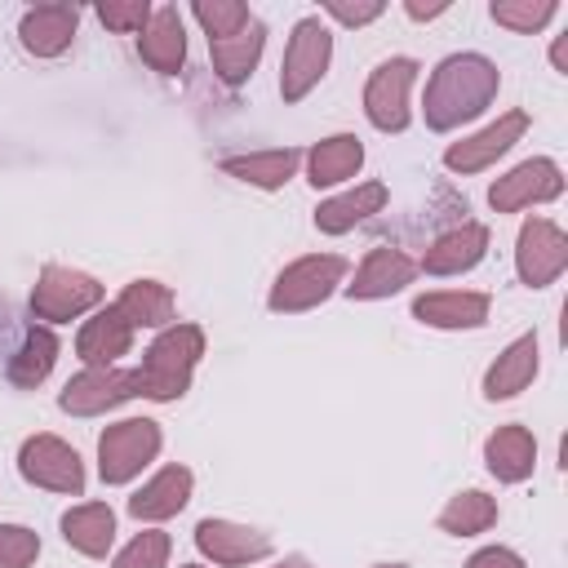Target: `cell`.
Masks as SVG:
<instances>
[{
  "mask_svg": "<svg viewBox=\"0 0 568 568\" xmlns=\"http://www.w3.org/2000/svg\"><path fill=\"white\" fill-rule=\"evenodd\" d=\"M497 67L484 58V53H453L435 67L430 84H426V98H422V111H426V124L430 129H457L462 120H475L493 98H497Z\"/></svg>",
  "mask_w": 568,
  "mask_h": 568,
  "instance_id": "6da1fadb",
  "label": "cell"
},
{
  "mask_svg": "<svg viewBox=\"0 0 568 568\" xmlns=\"http://www.w3.org/2000/svg\"><path fill=\"white\" fill-rule=\"evenodd\" d=\"M204 355V333L195 324H173L164 328L146 355H142V368H138V390L146 399H178L186 395L191 386V373Z\"/></svg>",
  "mask_w": 568,
  "mask_h": 568,
  "instance_id": "7a4b0ae2",
  "label": "cell"
},
{
  "mask_svg": "<svg viewBox=\"0 0 568 568\" xmlns=\"http://www.w3.org/2000/svg\"><path fill=\"white\" fill-rule=\"evenodd\" d=\"M164 435L151 417H124L102 430L98 439V470L106 484H129L146 462H155Z\"/></svg>",
  "mask_w": 568,
  "mask_h": 568,
  "instance_id": "3957f363",
  "label": "cell"
},
{
  "mask_svg": "<svg viewBox=\"0 0 568 568\" xmlns=\"http://www.w3.org/2000/svg\"><path fill=\"white\" fill-rule=\"evenodd\" d=\"M342 275H346V257H337V253L297 257L280 271L275 288H271V311H311L342 284Z\"/></svg>",
  "mask_w": 568,
  "mask_h": 568,
  "instance_id": "277c9868",
  "label": "cell"
},
{
  "mask_svg": "<svg viewBox=\"0 0 568 568\" xmlns=\"http://www.w3.org/2000/svg\"><path fill=\"white\" fill-rule=\"evenodd\" d=\"M328 58H333V36H328V27H324L320 18H302V22L293 27V40H288L284 67H280V93H284V102L306 98V93L320 84V75L328 71Z\"/></svg>",
  "mask_w": 568,
  "mask_h": 568,
  "instance_id": "5b68a950",
  "label": "cell"
},
{
  "mask_svg": "<svg viewBox=\"0 0 568 568\" xmlns=\"http://www.w3.org/2000/svg\"><path fill=\"white\" fill-rule=\"evenodd\" d=\"M98 302H102V284L84 271H71V266H44L40 284L31 288V311L44 324H67Z\"/></svg>",
  "mask_w": 568,
  "mask_h": 568,
  "instance_id": "8992f818",
  "label": "cell"
},
{
  "mask_svg": "<svg viewBox=\"0 0 568 568\" xmlns=\"http://www.w3.org/2000/svg\"><path fill=\"white\" fill-rule=\"evenodd\" d=\"M18 470H22V479L36 484V488L71 493V497L84 493V466H80L75 448L62 444L58 435H31V439H22V448H18Z\"/></svg>",
  "mask_w": 568,
  "mask_h": 568,
  "instance_id": "52a82bcc",
  "label": "cell"
},
{
  "mask_svg": "<svg viewBox=\"0 0 568 568\" xmlns=\"http://www.w3.org/2000/svg\"><path fill=\"white\" fill-rule=\"evenodd\" d=\"M515 266H519V280L528 288L555 284L564 275V266H568V240H564V231L550 217H528L524 231H519V244H515Z\"/></svg>",
  "mask_w": 568,
  "mask_h": 568,
  "instance_id": "ba28073f",
  "label": "cell"
},
{
  "mask_svg": "<svg viewBox=\"0 0 568 568\" xmlns=\"http://www.w3.org/2000/svg\"><path fill=\"white\" fill-rule=\"evenodd\" d=\"M413 80H417V62L413 58H390L368 75L364 111L382 133H399L408 124V89H413Z\"/></svg>",
  "mask_w": 568,
  "mask_h": 568,
  "instance_id": "9c48e42d",
  "label": "cell"
},
{
  "mask_svg": "<svg viewBox=\"0 0 568 568\" xmlns=\"http://www.w3.org/2000/svg\"><path fill=\"white\" fill-rule=\"evenodd\" d=\"M133 395H142L138 390V368L129 373V368L111 364V368H84L80 377H71L62 386L58 404L67 413H75V417H98V413H106V408H115V404H124Z\"/></svg>",
  "mask_w": 568,
  "mask_h": 568,
  "instance_id": "30bf717a",
  "label": "cell"
},
{
  "mask_svg": "<svg viewBox=\"0 0 568 568\" xmlns=\"http://www.w3.org/2000/svg\"><path fill=\"white\" fill-rule=\"evenodd\" d=\"M559 191H564V169L555 160L537 155V160L515 164L506 178H497L493 191H488V200H493L497 213H515V209H528V204H546Z\"/></svg>",
  "mask_w": 568,
  "mask_h": 568,
  "instance_id": "8fae6325",
  "label": "cell"
},
{
  "mask_svg": "<svg viewBox=\"0 0 568 568\" xmlns=\"http://www.w3.org/2000/svg\"><path fill=\"white\" fill-rule=\"evenodd\" d=\"M524 129H528V111H506V115H497L488 129H479L475 138L453 142V146L444 151V164H448L453 173H479V169H488L497 155H506V151L524 138Z\"/></svg>",
  "mask_w": 568,
  "mask_h": 568,
  "instance_id": "7c38bea8",
  "label": "cell"
},
{
  "mask_svg": "<svg viewBox=\"0 0 568 568\" xmlns=\"http://www.w3.org/2000/svg\"><path fill=\"white\" fill-rule=\"evenodd\" d=\"M195 546L213 559V564H257L271 555V537L257 532V528H244V524H231V519H200L195 524Z\"/></svg>",
  "mask_w": 568,
  "mask_h": 568,
  "instance_id": "4fadbf2b",
  "label": "cell"
},
{
  "mask_svg": "<svg viewBox=\"0 0 568 568\" xmlns=\"http://www.w3.org/2000/svg\"><path fill=\"white\" fill-rule=\"evenodd\" d=\"M493 297L475 293V288H439V293H422L413 302V315L430 328H479L488 320Z\"/></svg>",
  "mask_w": 568,
  "mask_h": 568,
  "instance_id": "5bb4252c",
  "label": "cell"
},
{
  "mask_svg": "<svg viewBox=\"0 0 568 568\" xmlns=\"http://www.w3.org/2000/svg\"><path fill=\"white\" fill-rule=\"evenodd\" d=\"M413 275H417V262H413L408 253H399V248H368V257L359 262L355 280L346 284V293H351L355 302L390 297V293H399Z\"/></svg>",
  "mask_w": 568,
  "mask_h": 568,
  "instance_id": "9a60e30c",
  "label": "cell"
},
{
  "mask_svg": "<svg viewBox=\"0 0 568 568\" xmlns=\"http://www.w3.org/2000/svg\"><path fill=\"white\" fill-rule=\"evenodd\" d=\"M129 346H133V324L120 315L115 302L106 311H98L93 320H84V328L75 337V351L89 368H111L120 355H129Z\"/></svg>",
  "mask_w": 568,
  "mask_h": 568,
  "instance_id": "2e32d148",
  "label": "cell"
},
{
  "mask_svg": "<svg viewBox=\"0 0 568 568\" xmlns=\"http://www.w3.org/2000/svg\"><path fill=\"white\" fill-rule=\"evenodd\" d=\"M484 248H488V226H479V222H462V226L444 231V235L426 248L422 271H426V275H462V271L479 266Z\"/></svg>",
  "mask_w": 568,
  "mask_h": 568,
  "instance_id": "e0dca14e",
  "label": "cell"
},
{
  "mask_svg": "<svg viewBox=\"0 0 568 568\" xmlns=\"http://www.w3.org/2000/svg\"><path fill=\"white\" fill-rule=\"evenodd\" d=\"M484 462H488V470L501 484L528 479L532 466H537V439H532V430L528 426H515V422L510 426H497L488 435V444H484Z\"/></svg>",
  "mask_w": 568,
  "mask_h": 568,
  "instance_id": "ac0fdd59",
  "label": "cell"
},
{
  "mask_svg": "<svg viewBox=\"0 0 568 568\" xmlns=\"http://www.w3.org/2000/svg\"><path fill=\"white\" fill-rule=\"evenodd\" d=\"M75 22H80V9H75V4H36V9L22 13L18 36H22V44H27L31 53L53 58V53H62V49L71 44Z\"/></svg>",
  "mask_w": 568,
  "mask_h": 568,
  "instance_id": "d6986e66",
  "label": "cell"
},
{
  "mask_svg": "<svg viewBox=\"0 0 568 568\" xmlns=\"http://www.w3.org/2000/svg\"><path fill=\"white\" fill-rule=\"evenodd\" d=\"M537 355H541L537 333L515 337V342L493 359V368L484 373V395H488V399H510V395H519V390L537 377Z\"/></svg>",
  "mask_w": 568,
  "mask_h": 568,
  "instance_id": "ffe728a7",
  "label": "cell"
},
{
  "mask_svg": "<svg viewBox=\"0 0 568 568\" xmlns=\"http://www.w3.org/2000/svg\"><path fill=\"white\" fill-rule=\"evenodd\" d=\"M186 497H191V470L186 466H164L129 497V515L133 519H169L186 506Z\"/></svg>",
  "mask_w": 568,
  "mask_h": 568,
  "instance_id": "44dd1931",
  "label": "cell"
},
{
  "mask_svg": "<svg viewBox=\"0 0 568 568\" xmlns=\"http://www.w3.org/2000/svg\"><path fill=\"white\" fill-rule=\"evenodd\" d=\"M138 49H142V62L155 67L160 75H173V71L182 67V58H186V36H182V18H178L173 4H164V9L151 13V22L142 27Z\"/></svg>",
  "mask_w": 568,
  "mask_h": 568,
  "instance_id": "7402d4cb",
  "label": "cell"
},
{
  "mask_svg": "<svg viewBox=\"0 0 568 568\" xmlns=\"http://www.w3.org/2000/svg\"><path fill=\"white\" fill-rule=\"evenodd\" d=\"M62 537L80 555L102 559L111 550V541H115V515H111V506L106 501H80V506H71L62 515Z\"/></svg>",
  "mask_w": 568,
  "mask_h": 568,
  "instance_id": "603a6c76",
  "label": "cell"
},
{
  "mask_svg": "<svg viewBox=\"0 0 568 568\" xmlns=\"http://www.w3.org/2000/svg\"><path fill=\"white\" fill-rule=\"evenodd\" d=\"M386 195H390V191H386L382 182H359L355 191L324 200V204L315 209V226H320L324 235H342V231H351L355 222L373 217V213L386 204Z\"/></svg>",
  "mask_w": 568,
  "mask_h": 568,
  "instance_id": "cb8c5ba5",
  "label": "cell"
},
{
  "mask_svg": "<svg viewBox=\"0 0 568 568\" xmlns=\"http://www.w3.org/2000/svg\"><path fill=\"white\" fill-rule=\"evenodd\" d=\"M364 164V146L355 133H337V138H324L306 151V169H311V182L315 186H337L346 178H355Z\"/></svg>",
  "mask_w": 568,
  "mask_h": 568,
  "instance_id": "d4e9b609",
  "label": "cell"
},
{
  "mask_svg": "<svg viewBox=\"0 0 568 568\" xmlns=\"http://www.w3.org/2000/svg\"><path fill=\"white\" fill-rule=\"evenodd\" d=\"M302 164V151L297 146H275V151H248V155H226L222 169L235 173L240 182H253L262 191H275L293 178V169Z\"/></svg>",
  "mask_w": 568,
  "mask_h": 568,
  "instance_id": "484cf974",
  "label": "cell"
},
{
  "mask_svg": "<svg viewBox=\"0 0 568 568\" xmlns=\"http://www.w3.org/2000/svg\"><path fill=\"white\" fill-rule=\"evenodd\" d=\"M209 58H213V71L217 80L226 84H240L253 75L257 58H262V22L253 18L240 36H226V40H209Z\"/></svg>",
  "mask_w": 568,
  "mask_h": 568,
  "instance_id": "4316f807",
  "label": "cell"
},
{
  "mask_svg": "<svg viewBox=\"0 0 568 568\" xmlns=\"http://www.w3.org/2000/svg\"><path fill=\"white\" fill-rule=\"evenodd\" d=\"M115 306H120V315L133 328H164L173 320V293L160 280H133V284H124V293L115 297Z\"/></svg>",
  "mask_w": 568,
  "mask_h": 568,
  "instance_id": "83f0119b",
  "label": "cell"
},
{
  "mask_svg": "<svg viewBox=\"0 0 568 568\" xmlns=\"http://www.w3.org/2000/svg\"><path fill=\"white\" fill-rule=\"evenodd\" d=\"M493 524H497V501H493L488 493H479V488L457 493V497L439 510V528L453 532V537H475V532H484V528H493Z\"/></svg>",
  "mask_w": 568,
  "mask_h": 568,
  "instance_id": "f1b7e54d",
  "label": "cell"
},
{
  "mask_svg": "<svg viewBox=\"0 0 568 568\" xmlns=\"http://www.w3.org/2000/svg\"><path fill=\"white\" fill-rule=\"evenodd\" d=\"M53 359H58V337L49 328H27V337L9 364V382L13 386H40L49 377Z\"/></svg>",
  "mask_w": 568,
  "mask_h": 568,
  "instance_id": "f546056e",
  "label": "cell"
},
{
  "mask_svg": "<svg viewBox=\"0 0 568 568\" xmlns=\"http://www.w3.org/2000/svg\"><path fill=\"white\" fill-rule=\"evenodd\" d=\"M555 18V0H497L493 4V22L510 27V31H541Z\"/></svg>",
  "mask_w": 568,
  "mask_h": 568,
  "instance_id": "4dcf8cb0",
  "label": "cell"
},
{
  "mask_svg": "<svg viewBox=\"0 0 568 568\" xmlns=\"http://www.w3.org/2000/svg\"><path fill=\"white\" fill-rule=\"evenodd\" d=\"M195 18H200V27L209 31V40H226V36H240L248 22H253V13H248V4H235V0H213V4H195Z\"/></svg>",
  "mask_w": 568,
  "mask_h": 568,
  "instance_id": "1f68e13d",
  "label": "cell"
},
{
  "mask_svg": "<svg viewBox=\"0 0 568 568\" xmlns=\"http://www.w3.org/2000/svg\"><path fill=\"white\" fill-rule=\"evenodd\" d=\"M164 564H169V532H160V528L138 532V537L115 555V568H164Z\"/></svg>",
  "mask_w": 568,
  "mask_h": 568,
  "instance_id": "d6a6232c",
  "label": "cell"
},
{
  "mask_svg": "<svg viewBox=\"0 0 568 568\" xmlns=\"http://www.w3.org/2000/svg\"><path fill=\"white\" fill-rule=\"evenodd\" d=\"M40 555V537L22 524H0V568H31Z\"/></svg>",
  "mask_w": 568,
  "mask_h": 568,
  "instance_id": "836d02e7",
  "label": "cell"
},
{
  "mask_svg": "<svg viewBox=\"0 0 568 568\" xmlns=\"http://www.w3.org/2000/svg\"><path fill=\"white\" fill-rule=\"evenodd\" d=\"M98 18L111 31H142L151 22V4L146 0H129V4H98Z\"/></svg>",
  "mask_w": 568,
  "mask_h": 568,
  "instance_id": "e575fe53",
  "label": "cell"
},
{
  "mask_svg": "<svg viewBox=\"0 0 568 568\" xmlns=\"http://www.w3.org/2000/svg\"><path fill=\"white\" fill-rule=\"evenodd\" d=\"M466 568H524V559L515 550H506V546H484V550L470 555Z\"/></svg>",
  "mask_w": 568,
  "mask_h": 568,
  "instance_id": "d590c367",
  "label": "cell"
},
{
  "mask_svg": "<svg viewBox=\"0 0 568 568\" xmlns=\"http://www.w3.org/2000/svg\"><path fill=\"white\" fill-rule=\"evenodd\" d=\"M337 22H351V27H359V22H373V18H382V4H324Z\"/></svg>",
  "mask_w": 568,
  "mask_h": 568,
  "instance_id": "8d00e7d4",
  "label": "cell"
},
{
  "mask_svg": "<svg viewBox=\"0 0 568 568\" xmlns=\"http://www.w3.org/2000/svg\"><path fill=\"white\" fill-rule=\"evenodd\" d=\"M448 4H408V18H435V13H444Z\"/></svg>",
  "mask_w": 568,
  "mask_h": 568,
  "instance_id": "74e56055",
  "label": "cell"
},
{
  "mask_svg": "<svg viewBox=\"0 0 568 568\" xmlns=\"http://www.w3.org/2000/svg\"><path fill=\"white\" fill-rule=\"evenodd\" d=\"M275 568H315V564H306V559H297V555H288V559H280Z\"/></svg>",
  "mask_w": 568,
  "mask_h": 568,
  "instance_id": "f35d334b",
  "label": "cell"
},
{
  "mask_svg": "<svg viewBox=\"0 0 568 568\" xmlns=\"http://www.w3.org/2000/svg\"><path fill=\"white\" fill-rule=\"evenodd\" d=\"M373 568H404V564H373Z\"/></svg>",
  "mask_w": 568,
  "mask_h": 568,
  "instance_id": "ab89813d",
  "label": "cell"
},
{
  "mask_svg": "<svg viewBox=\"0 0 568 568\" xmlns=\"http://www.w3.org/2000/svg\"><path fill=\"white\" fill-rule=\"evenodd\" d=\"M182 568H204V564H182Z\"/></svg>",
  "mask_w": 568,
  "mask_h": 568,
  "instance_id": "60d3db41",
  "label": "cell"
}]
</instances>
